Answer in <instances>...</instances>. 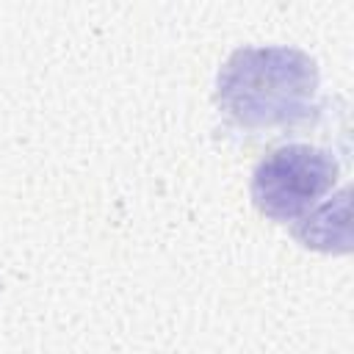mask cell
I'll list each match as a JSON object with an SVG mask.
<instances>
[{
    "label": "cell",
    "instance_id": "obj_3",
    "mask_svg": "<svg viewBox=\"0 0 354 354\" xmlns=\"http://www.w3.org/2000/svg\"><path fill=\"white\" fill-rule=\"evenodd\" d=\"M348 213V191H340L337 202H326L321 205L315 213H307L301 218V224L296 227V238L304 246L313 249H324V252H346L348 249V221H335L337 216Z\"/></svg>",
    "mask_w": 354,
    "mask_h": 354
},
{
    "label": "cell",
    "instance_id": "obj_1",
    "mask_svg": "<svg viewBox=\"0 0 354 354\" xmlns=\"http://www.w3.org/2000/svg\"><path fill=\"white\" fill-rule=\"evenodd\" d=\"M315 94L318 66L296 47H238L218 72V102L243 127L304 122Z\"/></svg>",
    "mask_w": 354,
    "mask_h": 354
},
{
    "label": "cell",
    "instance_id": "obj_2",
    "mask_svg": "<svg viewBox=\"0 0 354 354\" xmlns=\"http://www.w3.org/2000/svg\"><path fill=\"white\" fill-rule=\"evenodd\" d=\"M337 163L329 152L310 144H288L274 149L252 177V199L257 210L274 221L304 218L335 185Z\"/></svg>",
    "mask_w": 354,
    "mask_h": 354
}]
</instances>
